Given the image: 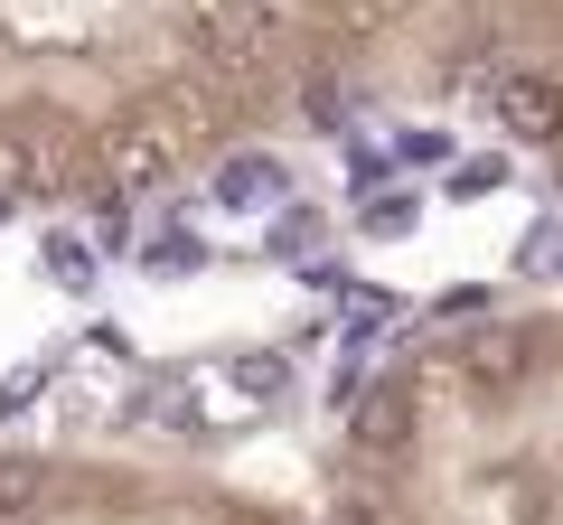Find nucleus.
<instances>
[{
	"label": "nucleus",
	"instance_id": "f257e3e1",
	"mask_svg": "<svg viewBox=\"0 0 563 525\" xmlns=\"http://www.w3.org/2000/svg\"><path fill=\"white\" fill-rule=\"evenodd\" d=\"M282 10L273 0H188V47H198V66L207 76H225V85H263L282 66Z\"/></svg>",
	"mask_w": 563,
	"mask_h": 525
},
{
	"label": "nucleus",
	"instance_id": "f03ea898",
	"mask_svg": "<svg viewBox=\"0 0 563 525\" xmlns=\"http://www.w3.org/2000/svg\"><path fill=\"white\" fill-rule=\"evenodd\" d=\"M536 366H544V347H536V328H517V320H479V328L451 338V376H461L470 394H517Z\"/></svg>",
	"mask_w": 563,
	"mask_h": 525
},
{
	"label": "nucleus",
	"instance_id": "7ed1b4c3",
	"mask_svg": "<svg viewBox=\"0 0 563 525\" xmlns=\"http://www.w3.org/2000/svg\"><path fill=\"white\" fill-rule=\"evenodd\" d=\"M488 113H498L507 142H563V76H544V66H517V76H498Z\"/></svg>",
	"mask_w": 563,
	"mask_h": 525
},
{
	"label": "nucleus",
	"instance_id": "20e7f679",
	"mask_svg": "<svg viewBox=\"0 0 563 525\" xmlns=\"http://www.w3.org/2000/svg\"><path fill=\"white\" fill-rule=\"evenodd\" d=\"M347 442H357V460H404V442H413V394H404V384L357 394V404H347Z\"/></svg>",
	"mask_w": 563,
	"mask_h": 525
},
{
	"label": "nucleus",
	"instance_id": "39448f33",
	"mask_svg": "<svg viewBox=\"0 0 563 525\" xmlns=\"http://www.w3.org/2000/svg\"><path fill=\"white\" fill-rule=\"evenodd\" d=\"M282 188H291V169H282L273 150H225V160H217V188H207V198L235 206V216H254V206H282Z\"/></svg>",
	"mask_w": 563,
	"mask_h": 525
},
{
	"label": "nucleus",
	"instance_id": "423d86ee",
	"mask_svg": "<svg viewBox=\"0 0 563 525\" xmlns=\"http://www.w3.org/2000/svg\"><path fill=\"white\" fill-rule=\"evenodd\" d=\"M103 160H113L122 188H151V179H169V160H179V150H169L161 132L132 113V122H113V132H103Z\"/></svg>",
	"mask_w": 563,
	"mask_h": 525
},
{
	"label": "nucleus",
	"instance_id": "0eeeda50",
	"mask_svg": "<svg viewBox=\"0 0 563 525\" xmlns=\"http://www.w3.org/2000/svg\"><path fill=\"white\" fill-rule=\"evenodd\" d=\"M141 122H151L169 150H188V142H207V132H217V94H207V85H169V94L141 103Z\"/></svg>",
	"mask_w": 563,
	"mask_h": 525
},
{
	"label": "nucleus",
	"instance_id": "6e6552de",
	"mask_svg": "<svg viewBox=\"0 0 563 525\" xmlns=\"http://www.w3.org/2000/svg\"><path fill=\"white\" fill-rule=\"evenodd\" d=\"M47 506V460H0V525H20Z\"/></svg>",
	"mask_w": 563,
	"mask_h": 525
},
{
	"label": "nucleus",
	"instance_id": "1a4fd4ad",
	"mask_svg": "<svg viewBox=\"0 0 563 525\" xmlns=\"http://www.w3.org/2000/svg\"><path fill=\"white\" fill-rule=\"evenodd\" d=\"M320 244H329V225L310 216V206H291V216H273V262H291V272H301V262H320Z\"/></svg>",
	"mask_w": 563,
	"mask_h": 525
},
{
	"label": "nucleus",
	"instance_id": "9d476101",
	"mask_svg": "<svg viewBox=\"0 0 563 525\" xmlns=\"http://www.w3.org/2000/svg\"><path fill=\"white\" fill-rule=\"evenodd\" d=\"M38 188V142H29V122H0V198H20Z\"/></svg>",
	"mask_w": 563,
	"mask_h": 525
},
{
	"label": "nucleus",
	"instance_id": "9b49d317",
	"mask_svg": "<svg viewBox=\"0 0 563 525\" xmlns=\"http://www.w3.org/2000/svg\"><path fill=\"white\" fill-rule=\"evenodd\" d=\"M517 272L563 282V216H544V225H526V235H517Z\"/></svg>",
	"mask_w": 563,
	"mask_h": 525
},
{
	"label": "nucleus",
	"instance_id": "f8f14e48",
	"mask_svg": "<svg viewBox=\"0 0 563 525\" xmlns=\"http://www.w3.org/2000/svg\"><path fill=\"white\" fill-rule=\"evenodd\" d=\"M47 282H66V291H85V282H95V244H85V235H47Z\"/></svg>",
	"mask_w": 563,
	"mask_h": 525
},
{
	"label": "nucleus",
	"instance_id": "ddd939ff",
	"mask_svg": "<svg viewBox=\"0 0 563 525\" xmlns=\"http://www.w3.org/2000/svg\"><path fill=\"white\" fill-rule=\"evenodd\" d=\"M225 376H235V394H282V384H291V357H282V347H254V357H235Z\"/></svg>",
	"mask_w": 563,
	"mask_h": 525
},
{
	"label": "nucleus",
	"instance_id": "4468645a",
	"mask_svg": "<svg viewBox=\"0 0 563 525\" xmlns=\"http://www.w3.org/2000/svg\"><path fill=\"white\" fill-rule=\"evenodd\" d=\"M198 235H151V244H141V272H161V282H179V272H198Z\"/></svg>",
	"mask_w": 563,
	"mask_h": 525
},
{
	"label": "nucleus",
	"instance_id": "2eb2a0df",
	"mask_svg": "<svg viewBox=\"0 0 563 525\" xmlns=\"http://www.w3.org/2000/svg\"><path fill=\"white\" fill-rule=\"evenodd\" d=\"M357 216H366V235H413L422 206L413 198H357Z\"/></svg>",
	"mask_w": 563,
	"mask_h": 525
},
{
	"label": "nucleus",
	"instance_id": "dca6fc26",
	"mask_svg": "<svg viewBox=\"0 0 563 525\" xmlns=\"http://www.w3.org/2000/svg\"><path fill=\"white\" fill-rule=\"evenodd\" d=\"M310 122L320 132H347V85L339 76H310Z\"/></svg>",
	"mask_w": 563,
	"mask_h": 525
},
{
	"label": "nucleus",
	"instance_id": "f3484780",
	"mask_svg": "<svg viewBox=\"0 0 563 525\" xmlns=\"http://www.w3.org/2000/svg\"><path fill=\"white\" fill-rule=\"evenodd\" d=\"M498 179H507V160H488V150H479V160H461V169H451V198H488Z\"/></svg>",
	"mask_w": 563,
	"mask_h": 525
},
{
	"label": "nucleus",
	"instance_id": "a211bd4d",
	"mask_svg": "<svg viewBox=\"0 0 563 525\" xmlns=\"http://www.w3.org/2000/svg\"><path fill=\"white\" fill-rule=\"evenodd\" d=\"M38 384H47V376H38V366H20V376L0 384V413H10V404H29V394H38Z\"/></svg>",
	"mask_w": 563,
	"mask_h": 525
}]
</instances>
